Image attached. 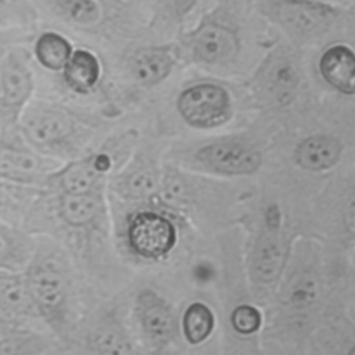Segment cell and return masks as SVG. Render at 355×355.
Wrapping results in <instances>:
<instances>
[{
	"label": "cell",
	"instance_id": "obj_1",
	"mask_svg": "<svg viewBox=\"0 0 355 355\" xmlns=\"http://www.w3.org/2000/svg\"><path fill=\"white\" fill-rule=\"evenodd\" d=\"M107 122L105 111L54 97H33L17 129L42 155L64 164L96 146Z\"/></svg>",
	"mask_w": 355,
	"mask_h": 355
},
{
	"label": "cell",
	"instance_id": "obj_2",
	"mask_svg": "<svg viewBox=\"0 0 355 355\" xmlns=\"http://www.w3.org/2000/svg\"><path fill=\"white\" fill-rule=\"evenodd\" d=\"M24 276L37 319L54 337L69 341L75 327L76 290L64 250L53 241H37Z\"/></svg>",
	"mask_w": 355,
	"mask_h": 355
},
{
	"label": "cell",
	"instance_id": "obj_3",
	"mask_svg": "<svg viewBox=\"0 0 355 355\" xmlns=\"http://www.w3.org/2000/svg\"><path fill=\"white\" fill-rule=\"evenodd\" d=\"M31 220L51 225L78 241L93 244L108 233V202L105 191L57 193L39 190L25 215Z\"/></svg>",
	"mask_w": 355,
	"mask_h": 355
},
{
	"label": "cell",
	"instance_id": "obj_4",
	"mask_svg": "<svg viewBox=\"0 0 355 355\" xmlns=\"http://www.w3.org/2000/svg\"><path fill=\"white\" fill-rule=\"evenodd\" d=\"M40 22L85 44L107 43L123 26L122 0H33Z\"/></svg>",
	"mask_w": 355,
	"mask_h": 355
},
{
	"label": "cell",
	"instance_id": "obj_5",
	"mask_svg": "<svg viewBox=\"0 0 355 355\" xmlns=\"http://www.w3.org/2000/svg\"><path fill=\"white\" fill-rule=\"evenodd\" d=\"M118 144L114 137H108L78 158L64 162L47 178L42 190L57 193L105 191L118 166Z\"/></svg>",
	"mask_w": 355,
	"mask_h": 355
},
{
	"label": "cell",
	"instance_id": "obj_6",
	"mask_svg": "<svg viewBox=\"0 0 355 355\" xmlns=\"http://www.w3.org/2000/svg\"><path fill=\"white\" fill-rule=\"evenodd\" d=\"M28 44L12 47L0 58V132L17 128L35 97L36 72Z\"/></svg>",
	"mask_w": 355,
	"mask_h": 355
},
{
	"label": "cell",
	"instance_id": "obj_7",
	"mask_svg": "<svg viewBox=\"0 0 355 355\" xmlns=\"http://www.w3.org/2000/svg\"><path fill=\"white\" fill-rule=\"evenodd\" d=\"M61 162L42 155L17 128L0 132V180L25 189L42 190Z\"/></svg>",
	"mask_w": 355,
	"mask_h": 355
},
{
	"label": "cell",
	"instance_id": "obj_8",
	"mask_svg": "<svg viewBox=\"0 0 355 355\" xmlns=\"http://www.w3.org/2000/svg\"><path fill=\"white\" fill-rule=\"evenodd\" d=\"M261 12L301 39L322 35L336 17L333 8L313 0H262Z\"/></svg>",
	"mask_w": 355,
	"mask_h": 355
},
{
	"label": "cell",
	"instance_id": "obj_9",
	"mask_svg": "<svg viewBox=\"0 0 355 355\" xmlns=\"http://www.w3.org/2000/svg\"><path fill=\"white\" fill-rule=\"evenodd\" d=\"M128 248L144 259H157L168 254L175 243L173 225L154 211L132 214L125 226Z\"/></svg>",
	"mask_w": 355,
	"mask_h": 355
},
{
	"label": "cell",
	"instance_id": "obj_10",
	"mask_svg": "<svg viewBox=\"0 0 355 355\" xmlns=\"http://www.w3.org/2000/svg\"><path fill=\"white\" fill-rule=\"evenodd\" d=\"M176 105L189 125L201 129L222 125L230 115L229 93L214 83H198L184 89Z\"/></svg>",
	"mask_w": 355,
	"mask_h": 355
},
{
	"label": "cell",
	"instance_id": "obj_11",
	"mask_svg": "<svg viewBox=\"0 0 355 355\" xmlns=\"http://www.w3.org/2000/svg\"><path fill=\"white\" fill-rule=\"evenodd\" d=\"M104 62L94 47L78 44L58 76L61 87L78 98L93 97L103 89Z\"/></svg>",
	"mask_w": 355,
	"mask_h": 355
},
{
	"label": "cell",
	"instance_id": "obj_12",
	"mask_svg": "<svg viewBox=\"0 0 355 355\" xmlns=\"http://www.w3.org/2000/svg\"><path fill=\"white\" fill-rule=\"evenodd\" d=\"M176 53L172 46H146L135 50L125 60L128 78L140 87H153L172 71Z\"/></svg>",
	"mask_w": 355,
	"mask_h": 355
},
{
	"label": "cell",
	"instance_id": "obj_13",
	"mask_svg": "<svg viewBox=\"0 0 355 355\" xmlns=\"http://www.w3.org/2000/svg\"><path fill=\"white\" fill-rule=\"evenodd\" d=\"M85 355H133L129 334L115 309L104 311L85 336Z\"/></svg>",
	"mask_w": 355,
	"mask_h": 355
},
{
	"label": "cell",
	"instance_id": "obj_14",
	"mask_svg": "<svg viewBox=\"0 0 355 355\" xmlns=\"http://www.w3.org/2000/svg\"><path fill=\"white\" fill-rule=\"evenodd\" d=\"M197 159L208 169L223 175H247L261 165V154L239 143H214L197 153Z\"/></svg>",
	"mask_w": 355,
	"mask_h": 355
},
{
	"label": "cell",
	"instance_id": "obj_15",
	"mask_svg": "<svg viewBox=\"0 0 355 355\" xmlns=\"http://www.w3.org/2000/svg\"><path fill=\"white\" fill-rule=\"evenodd\" d=\"M190 46L196 60L205 64H222L236 55L239 40L230 28L219 22H204L193 32Z\"/></svg>",
	"mask_w": 355,
	"mask_h": 355
},
{
	"label": "cell",
	"instance_id": "obj_16",
	"mask_svg": "<svg viewBox=\"0 0 355 355\" xmlns=\"http://www.w3.org/2000/svg\"><path fill=\"white\" fill-rule=\"evenodd\" d=\"M135 313L141 331L154 344H165L172 337V312L168 304L151 288H141L137 293Z\"/></svg>",
	"mask_w": 355,
	"mask_h": 355
},
{
	"label": "cell",
	"instance_id": "obj_17",
	"mask_svg": "<svg viewBox=\"0 0 355 355\" xmlns=\"http://www.w3.org/2000/svg\"><path fill=\"white\" fill-rule=\"evenodd\" d=\"M75 47L76 44L71 36L50 26L39 29L29 44L35 67L51 75L61 73Z\"/></svg>",
	"mask_w": 355,
	"mask_h": 355
},
{
	"label": "cell",
	"instance_id": "obj_18",
	"mask_svg": "<svg viewBox=\"0 0 355 355\" xmlns=\"http://www.w3.org/2000/svg\"><path fill=\"white\" fill-rule=\"evenodd\" d=\"M53 338L25 322L0 318V355H46Z\"/></svg>",
	"mask_w": 355,
	"mask_h": 355
},
{
	"label": "cell",
	"instance_id": "obj_19",
	"mask_svg": "<svg viewBox=\"0 0 355 355\" xmlns=\"http://www.w3.org/2000/svg\"><path fill=\"white\" fill-rule=\"evenodd\" d=\"M108 187L119 198L144 200L157 191L158 175L147 161L136 158L121 172L112 175Z\"/></svg>",
	"mask_w": 355,
	"mask_h": 355
},
{
	"label": "cell",
	"instance_id": "obj_20",
	"mask_svg": "<svg viewBox=\"0 0 355 355\" xmlns=\"http://www.w3.org/2000/svg\"><path fill=\"white\" fill-rule=\"evenodd\" d=\"M319 72L337 92L355 94V51L345 44H333L319 58Z\"/></svg>",
	"mask_w": 355,
	"mask_h": 355
},
{
	"label": "cell",
	"instance_id": "obj_21",
	"mask_svg": "<svg viewBox=\"0 0 355 355\" xmlns=\"http://www.w3.org/2000/svg\"><path fill=\"white\" fill-rule=\"evenodd\" d=\"M37 240L15 223L0 220V269L24 272L36 250Z\"/></svg>",
	"mask_w": 355,
	"mask_h": 355
},
{
	"label": "cell",
	"instance_id": "obj_22",
	"mask_svg": "<svg viewBox=\"0 0 355 355\" xmlns=\"http://www.w3.org/2000/svg\"><path fill=\"white\" fill-rule=\"evenodd\" d=\"M0 318L19 322L37 319L24 272L0 269Z\"/></svg>",
	"mask_w": 355,
	"mask_h": 355
},
{
	"label": "cell",
	"instance_id": "obj_23",
	"mask_svg": "<svg viewBox=\"0 0 355 355\" xmlns=\"http://www.w3.org/2000/svg\"><path fill=\"white\" fill-rule=\"evenodd\" d=\"M340 154L341 143L330 135H312L300 141L294 153L297 164L312 172L331 168L338 161Z\"/></svg>",
	"mask_w": 355,
	"mask_h": 355
},
{
	"label": "cell",
	"instance_id": "obj_24",
	"mask_svg": "<svg viewBox=\"0 0 355 355\" xmlns=\"http://www.w3.org/2000/svg\"><path fill=\"white\" fill-rule=\"evenodd\" d=\"M284 262L283 243L276 230L269 229L262 233L257 241L252 255V272L257 280L270 283L276 280L282 272Z\"/></svg>",
	"mask_w": 355,
	"mask_h": 355
},
{
	"label": "cell",
	"instance_id": "obj_25",
	"mask_svg": "<svg viewBox=\"0 0 355 355\" xmlns=\"http://www.w3.org/2000/svg\"><path fill=\"white\" fill-rule=\"evenodd\" d=\"M298 79L300 76L295 64L287 57H279L270 61L269 67L265 69L262 82L269 96L275 101L284 104L293 97Z\"/></svg>",
	"mask_w": 355,
	"mask_h": 355
},
{
	"label": "cell",
	"instance_id": "obj_26",
	"mask_svg": "<svg viewBox=\"0 0 355 355\" xmlns=\"http://www.w3.org/2000/svg\"><path fill=\"white\" fill-rule=\"evenodd\" d=\"M40 19L33 0H0V29L37 31Z\"/></svg>",
	"mask_w": 355,
	"mask_h": 355
},
{
	"label": "cell",
	"instance_id": "obj_27",
	"mask_svg": "<svg viewBox=\"0 0 355 355\" xmlns=\"http://www.w3.org/2000/svg\"><path fill=\"white\" fill-rule=\"evenodd\" d=\"M37 191L0 180V220L17 225L15 219L19 216L25 218Z\"/></svg>",
	"mask_w": 355,
	"mask_h": 355
},
{
	"label": "cell",
	"instance_id": "obj_28",
	"mask_svg": "<svg viewBox=\"0 0 355 355\" xmlns=\"http://www.w3.org/2000/svg\"><path fill=\"white\" fill-rule=\"evenodd\" d=\"M214 327V316L208 306L201 302L190 305L183 316V331L189 343L204 341Z\"/></svg>",
	"mask_w": 355,
	"mask_h": 355
},
{
	"label": "cell",
	"instance_id": "obj_29",
	"mask_svg": "<svg viewBox=\"0 0 355 355\" xmlns=\"http://www.w3.org/2000/svg\"><path fill=\"white\" fill-rule=\"evenodd\" d=\"M232 324L236 331L241 334H251L258 330L261 324V315L254 306L240 305L232 313Z\"/></svg>",
	"mask_w": 355,
	"mask_h": 355
},
{
	"label": "cell",
	"instance_id": "obj_30",
	"mask_svg": "<svg viewBox=\"0 0 355 355\" xmlns=\"http://www.w3.org/2000/svg\"><path fill=\"white\" fill-rule=\"evenodd\" d=\"M37 31L17 29V28L15 29H0V58L15 46H21V44L29 46Z\"/></svg>",
	"mask_w": 355,
	"mask_h": 355
},
{
	"label": "cell",
	"instance_id": "obj_31",
	"mask_svg": "<svg viewBox=\"0 0 355 355\" xmlns=\"http://www.w3.org/2000/svg\"><path fill=\"white\" fill-rule=\"evenodd\" d=\"M344 220H345L347 230L352 236H355V197H352L349 200V202L347 204L345 214H344Z\"/></svg>",
	"mask_w": 355,
	"mask_h": 355
},
{
	"label": "cell",
	"instance_id": "obj_32",
	"mask_svg": "<svg viewBox=\"0 0 355 355\" xmlns=\"http://www.w3.org/2000/svg\"><path fill=\"white\" fill-rule=\"evenodd\" d=\"M172 1H173V6H175V10L182 15L187 14L194 7V4L197 3V0H172Z\"/></svg>",
	"mask_w": 355,
	"mask_h": 355
},
{
	"label": "cell",
	"instance_id": "obj_33",
	"mask_svg": "<svg viewBox=\"0 0 355 355\" xmlns=\"http://www.w3.org/2000/svg\"><path fill=\"white\" fill-rule=\"evenodd\" d=\"M348 355H355V347L348 352Z\"/></svg>",
	"mask_w": 355,
	"mask_h": 355
},
{
	"label": "cell",
	"instance_id": "obj_34",
	"mask_svg": "<svg viewBox=\"0 0 355 355\" xmlns=\"http://www.w3.org/2000/svg\"><path fill=\"white\" fill-rule=\"evenodd\" d=\"M313 1H319V3H322V1H323V0H313Z\"/></svg>",
	"mask_w": 355,
	"mask_h": 355
}]
</instances>
